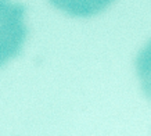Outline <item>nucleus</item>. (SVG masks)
<instances>
[{
	"label": "nucleus",
	"mask_w": 151,
	"mask_h": 136,
	"mask_svg": "<svg viewBox=\"0 0 151 136\" xmlns=\"http://www.w3.org/2000/svg\"><path fill=\"white\" fill-rule=\"evenodd\" d=\"M25 7L10 0H0V67L19 54L25 39Z\"/></svg>",
	"instance_id": "obj_1"
},
{
	"label": "nucleus",
	"mask_w": 151,
	"mask_h": 136,
	"mask_svg": "<svg viewBox=\"0 0 151 136\" xmlns=\"http://www.w3.org/2000/svg\"><path fill=\"white\" fill-rule=\"evenodd\" d=\"M114 0H50L55 9L72 17H92L104 11Z\"/></svg>",
	"instance_id": "obj_2"
},
{
	"label": "nucleus",
	"mask_w": 151,
	"mask_h": 136,
	"mask_svg": "<svg viewBox=\"0 0 151 136\" xmlns=\"http://www.w3.org/2000/svg\"><path fill=\"white\" fill-rule=\"evenodd\" d=\"M136 71L144 95L151 100V41L139 53L136 59Z\"/></svg>",
	"instance_id": "obj_3"
}]
</instances>
